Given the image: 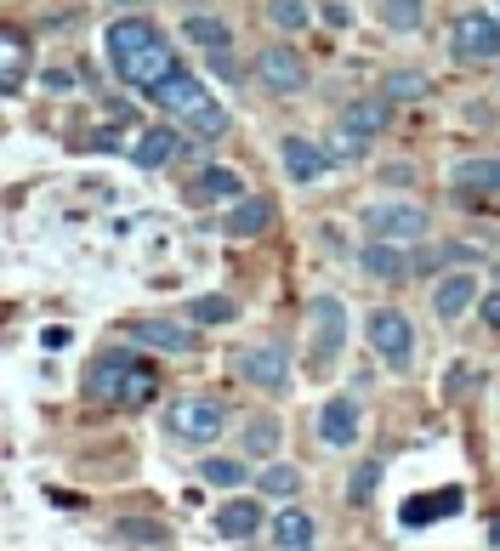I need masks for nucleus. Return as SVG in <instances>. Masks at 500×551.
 <instances>
[{
	"instance_id": "obj_16",
	"label": "nucleus",
	"mask_w": 500,
	"mask_h": 551,
	"mask_svg": "<svg viewBox=\"0 0 500 551\" xmlns=\"http://www.w3.org/2000/svg\"><path fill=\"white\" fill-rule=\"evenodd\" d=\"M216 199H245V182L228 165H205L194 182H188V205H216Z\"/></svg>"
},
{
	"instance_id": "obj_34",
	"label": "nucleus",
	"mask_w": 500,
	"mask_h": 551,
	"mask_svg": "<svg viewBox=\"0 0 500 551\" xmlns=\"http://www.w3.org/2000/svg\"><path fill=\"white\" fill-rule=\"evenodd\" d=\"M375 483H381V461H364L353 472V483H347V500H353V506H364V500L375 495Z\"/></svg>"
},
{
	"instance_id": "obj_13",
	"label": "nucleus",
	"mask_w": 500,
	"mask_h": 551,
	"mask_svg": "<svg viewBox=\"0 0 500 551\" xmlns=\"http://www.w3.org/2000/svg\"><path fill=\"white\" fill-rule=\"evenodd\" d=\"M410 256H404V245L398 239H370V245L358 250V273H370V279H410Z\"/></svg>"
},
{
	"instance_id": "obj_26",
	"label": "nucleus",
	"mask_w": 500,
	"mask_h": 551,
	"mask_svg": "<svg viewBox=\"0 0 500 551\" xmlns=\"http://www.w3.org/2000/svg\"><path fill=\"white\" fill-rule=\"evenodd\" d=\"M114 534H120V540H148V546H165V540H171V529L154 523V517H120Z\"/></svg>"
},
{
	"instance_id": "obj_38",
	"label": "nucleus",
	"mask_w": 500,
	"mask_h": 551,
	"mask_svg": "<svg viewBox=\"0 0 500 551\" xmlns=\"http://www.w3.org/2000/svg\"><path fill=\"white\" fill-rule=\"evenodd\" d=\"M40 80H46V86H52V91H69V86H74V74H69V69H46V74H40Z\"/></svg>"
},
{
	"instance_id": "obj_41",
	"label": "nucleus",
	"mask_w": 500,
	"mask_h": 551,
	"mask_svg": "<svg viewBox=\"0 0 500 551\" xmlns=\"http://www.w3.org/2000/svg\"><path fill=\"white\" fill-rule=\"evenodd\" d=\"M489 540H495V546H500V517H495V523H489Z\"/></svg>"
},
{
	"instance_id": "obj_33",
	"label": "nucleus",
	"mask_w": 500,
	"mask_h": 551,
	"mask_svg": "<svg viewBox=\"0 0 500 551\" xmlns=\"http://www.w3.org/2000/svg\"><path fill=\"white\" fill-rule=\"evenodd\" d=\"M387 97L393 103H415V97H427V74H387Z\"/></svg>"
},
{
	"instance_id": "obj_42",
	"label": "nucleus",
	"mask_w": 500,
	"mask_h": 551,
	"mask_svg": "<svg viewBox=\"0 0 500 551\" xmlns=\"http://www.w3.org/2000/svg\"><path fill=\"white\" fill-rule=\"evenodd\" d=\"M495 279H500V267H495Z\"/></svg>"
},
{
	"instance_id": "obj_28",
	"label": "nucleus",
	"mask_w": 500,
	"mask_h": 551,
	"mask_svg": "<svg viewBox=\"0 0 500 551\" xmlns=\"http://www.w3.org/2000/svg\"><path fill=\"white\" fill-rule=\"evenodd\" d=\"M233 313H239V307H233L228 296H194V302H188V319L194 324H233Z\"/></svg>"
},
{
	"instance_id": "obj_19",
	"label": "nucleus",
	"mask_w": 500,
	"mask_h": 551,
	"mask_svg": "<svg viewBox=\"0 0 500 551\" xmlns=\"http://www.w3.org/2000/svg\"><path fill=\"white\" fill-rule=\"evenodd\" d=\"M177 148H182V137L171 125H148V131H137V143H131V160L143 165V171H160Z\"/></svg>"
},
{
	"instance_id": "obj_5",
	"label": "nucleus",
	"mask_w": 500,
	"mask_h": 551,
	"mask_svg": "<svg viewBox=\"0 0 500 551\" xmlns=\"http://www.w3.org/2000/svg\"><path fill=\"white\" fill-rule=\"evenodd\" d=\"M228 421H233V409L222 404V398H182V404L171 409V432H177V438H194V444L222 438Z\"/></svg>"
},
{
	"instance_id": "obj_43",
	"label": "nucleus",
	"mask_w": 500,
	"mask_h": 551,
	"mask_svg": "<svg viewBox=\"0 0 500 551\" xmlns=\"http://www.w3.org/2000/svg\"><path fill=\"white\" fill-rule=\"evenodd\" d=\"M495 6H500V0H495Z\"/></svg>"
},
{
	"instance_id": "obj_15",
	"label": "nucleus",
	"mask_w": 500,
	"mask_h": 551,
	"mask_svg": "<svg viewBox=\"0 0 500 551\" xmlns=\"http://www.w3.org/2000/svg\"><path fill=\"white\" fill-rule=\"evenodd\" d=\"M358 404L353 398H330V404L319 409V438L324 444H336V449H353L358 444Z\"/></svg>"
},
{
	"instance_id": "obj_29",
	"label": "nucleus",
	"mask_w": 500,
	"mask_h": 551,
	"mask_svg": "<svg viewBox=\"0 0 500 551\" xmlns=\"http://www.w3.org/2000/svg\"><path fill=\"white\" fill-rule=\"evenodd\" d=\"M296 489H302V472H296V466L273 461L268 472H262V495H279V500H290Z\"/></svg>"
},
{
	"instance_id": "obj_37",
	"label": "nucleus",
	"mask_w": 500,
	"mask_h": 551,
	"mask_svg": "<svg viewBox=\"0 0 500 551\" xmlns=\"http://www.w3.org/2000/svg\"><path fill=\"white\" fill-rule=\"evenodd\" d=\"M483 324L500 336V290H495V296H483Z\"/></svg>"
},
{
	"instance_id": "obj_39",
	"label": "nucleus",
	"mask_w": 500,
	"mask_h": 551,
	"mask_svg": "<svg viewBox=\"0 0 500 551\" xmlns=\"http://www.w3.org/2000/svg\"><path fill=\"white\" fill-rule=\"evenodd\" d=\"M347 18H353V12H347L341 0H324V23H336V29H341V23H347Z\"/></svg>"
},
{
	"instance_id": "obj_21",
	"label": "nucleus",
	"mask_w": 500,
	"mask_h": 551,
	"mask_svg": "<svg viewBox=\"0 0 500 551\" xmlns=\"http://www.w3.org/2000/svg\"><path fill=\"white\" fill-rule=\"evenodd\" d=\"M23 69H29V40L23 29L0 35V91H23Z\"/></svg>"
},
{
	"instance_id": "obj_30",
	"label": "nucleus",
	"mask_w": 500,
	"mask_h": 551,
	"mask_svg": "<svg viewBox=\"0 0 500 551\" xmlns=\"http://www.w3.org/2000/svg\"><path fill=\"white\" fill-rule=\"evenodd\" d=\"M199 478L216 483V489H239V483H245V461H222V455H211V461L199 466Z\"/></svg>"
},
{
	"instance_id": "obj_25",
	"label": "nucleus",
	"mask_w": 500,
	"mask_h": 551,
	"mask_svg": "<svg viewBox=\"0 0 500 551\" xmlns=\"http://www.w3.org/2000/svg\"><path fill=\"white\" fill-rule=\"evenodd\" d=\"M182 35L194 40V46H205V52H222V46H233L228 23H216V18H188V23H182Z\"/></svg>"
},
{
	"instance_id": "obj_22",
	"label": "nucleus",
	"mask_w": 500,
	"mask_h": 551,
	"mask_svg": "<svg viewBox=\"0 0 500 551\" xmlns=\"http://www.w3.org/2000/svg\"><path fill=\"white\" fill-rule=\"evenodd\" d=\"M256 529H262V506H256V500H228V506L216 512V534H222V540H250Z\"/></svg>"
},
{
	"instance_id": "obj_36",
	"label": "nucleus",
	"mask_w": 500,
	"mask_h": 551,
	"mask_svg": "<svg viewBox=\"0 0 500 551\" xmlns=\"http://www.w3.org/2000/svg\"><path fill=\"white\" fill-rule=\"evenodd\" d=\"M205 63H211V74L233 80V46H222V52H205Z\"/></svg>"
},
{
	"instance_id": "obj_32",
	"label": "nucleus",
	"mask_w": 500,
	"mask_h": 551,
	"mask_svg": "<svg viewBox=\"0 0 500 551\" xmlns=\"http://www.w3.org/2000/svg\"><path fill=\"white\" fill-rule=\"evenodd\" d=\"M245 449H250V455H273V449H279V421H273V415H262V421H250V432H245Z\"/></svg>"
},
{
	"instance_id": "obj_20",
	"label": "nucleus",
	"mask_w": 500,
	"mask_h": 551,
	"mask_svg": "<svg viewBox=\"0 0 500 551\" xmlns=\"http://www.w3.org/2000/svg\"><path fill=\"white\" fill-rule=\"evenodd\" d=\"M313 534H319V523L302 512V506H285V512L273 517V546H285V551H307L313 546Z\"/></svg>"
},
{
	"instance_id": "obj_6",
	"label": "nucleus",
	"mask_w": 500,
	"mask_h": 551,
	"mask_svg": "<svg viewBox=\"0 0 500 551\" xmlns=\"http://www.w3.org/2000/svg\"><path fill=\"white\" fill-rule=\"evenodd\" d=\"M449 46H455L461 63H495V57H500V18H495V12H461Z\"/></svg>"
},
{
	"instance_id": "obj_4",
	"label": "nucleus",
	"mask_w": 500,
	"mask_h": 551,
	"mask_svg": "<svg viewBox=\"0 0 500 551\" xmlns=\"http://www.w3.org/2000/svg\"><path fill=\"white\" fill-rule=\"evenodd\" d=\"M364 330H370V347L393 370H410V358H415V330H410V319L398 313V307H375L370 319H364Z\"/></svg>"
},
{
	"instance_id": "obj_17",
	"label": "nucleus",
	"mask_w": 500,
	"mask_h": 551,
	"mask_svg": "<svg viewBox=\"0 0 500 551\" xmlns=\"http://www.w3.org/2000/svg\"><path fill=\"white\" fill-rule=\"evenodd\" d=\"M449 182H455L461 194H489V199H500V160H495V154L461 160L455 171H449Z\"/></svg>"
},
{
	"instance_id": "obj_2",
	"label": "nucleus",
	"mask_w": 500,
	"mask_h": 551,
	"mask_svg": "<svg viewBox=\"0 0 500 551\" xmlns=\"http://www.w3.org/2000/svg\"><path fill=\"white\" fill-rule=\"evenodd\" d=\"M154 392H160V381H154V370H148V358H143V353L108 347V353L91 358V370H86V398H91V404L143 409Z\"/></svg>"
},
{
	"instance_id": "obj_3",
	"label": "nucleus",
	"mask_w": 500,
	"mask_h": 551,
	"mask_svg": "<svg viewBox=\"0 0 500 551\" xmlns=\"http://www.w3.org/2000/svg\"><path fill=\"white\" fill-rule=\"evenodd\" d=\"M341 341H347V307L336 296H313V330H307V370L330 375L341 358Z\"/></svg>"
},
{
	"instance_id": "obj_27",
	"label": "nucleus",
	"mask_w": 500,
	"mask_h": 551,
	"mask_svg": "<svg viewBox=\"0 0 500 551\" xmlns=\"http://www.w3.org/2000/svg\"><path fill=\"white\" fill-rule=\"evenodd\" d=\"M381 18H387V29H421V18H427V6L421 0H381Z\"/></svg>"
},
{
	"instance_id": "obj_18",
	"label": "nucleus",
	"mask_w": 500,
	"mask_h": 551,
	"mask_svg": "<svg viewBox=\"0 0 500 551\" xmlns=\"http://www.w3.org/2000/svg\"><path fill=\"white\" fill-rule=\"evenodd\" d=\"M273 228V205L268 199H233V211L222 216V233L228 239H256V233Z\"/></svg>"
},
{
	"instance_id": "obj_31",
	"label": "nucleus",
	"mask_w": 500,
	"mask_h": 551,
	"mask_svg": "<svg viewBox=\"0 0 500 551\" xmlns=\"http://www.w3.org/2000/svg\"><path fill=\"white\" fill-rule=\"evenodd\" d=\"M188 131H194V143H216V137H228V108L211 103L199 120H188Z\"/></svg>"
},
{
	"instance_id": "obj_11",
	"label": "nucleus",
	"mask_w": 500,
	"mask_h": 551,
	"mask_svg": "<svg viewBox=\"0 0 500 551\" xmlns=\"http://www.w3.org/2000/svg\"><path fill=\"white\" fill-rule=\"evenodd\" d=\"M256 74H262V86L279 91V97H296V91L307 86V63L290 52V46H268L262 63H256Z\"/></svg>"
},
{
	"instance_id": "obj_7",
	"label": "nucleus",
	"mask_w": 500,
	"mask_h": 551,
	"mask_svg": "<svg viewBox=\"0 0 500 551\" xmlns=\"http://www.w3.org/2000/svg\"><path fill=\"white\" fill-rule=\"evenodd\" d=\"M148 97H154V103H160V108H165V114H177V125H188V120H199V114H205V108H211V103H216L211 91L199 86L194 74H182V69H171V74H165V80H160V86L148 91Z\"/></svg>"
},
{
	"instance_id": "obj_1",
	"label": "nucleus",
	"mask_w": 500,
	"mask_h": 551,
	"mask_svg": "<svg viewBox=\"0 0 500 551\" xmlns=\"http://www.w3.org/2000/svg\"><path fill=\"white\" fill-rule=\"evenodd\" d=\"M103 46H108V69L120 74L125 86H137V91H154L165 74L177 69V57H171L165 35L148 18H114L108 23V35H103Z\"/></svg>"
},
{
	"instance_id": "obj_12",
	"label": "nucleus",
	"mask_w": 500,
	"mask_h": 551,
	"mask_svg": "<svg viewBox=\"0 0 500 551\" xmlns=\"http://www.w3.org/2000/svg\"><path fill=\"white\" fill-rule=\"evenodd\" d=\"M387 120H393V97H358V103L341 108V131H347L358 148L370 143V137H381Z\"/></svg>"
},
{
	"instance_id": "obj_35",
	"label": "nucleus",
	"mask_w": 500,
	"mask_h": 551,
	"mask_svg": "<svg viewBox=\"0 0 500 551\" xmlns=\"http://www.w3.org/2000/svg\"><path fill=\"white\" fill-rule=\"evenodd\" d=\"M273 23H279V29H302L307 6H302V0H273Z\"/></svg>"
},
{
	"instance_id": "obj_24",
	"label": "nucleus",
	"mask_w": 500,
	"mask_h": 551,
	"mask_svg": "<svg viewBox=\"0 0 500 551\" xmlns=\"http://www.w3.org/2000/svg\"><path fill=\"white\" fill-rule=\"evenodd\" d=\"M239 370H245L250 387H268V392L285 387V358H279V347H256V353H245Z\"/></svg>"
},
{
	"instance_id": "obj_14",
	"label": "nucleus",
	"mask_w": 500,
	"mask_h": 551,
	"mask_svg": "<svg viewBox=\"0 0 500 551\" xmlns=\"http://www.w3.org/2000/svg\"><path fill=\"white\" fill-rule=\"evenodd\" d=\"M279 154H285L290 182H319L324 171H330V148H319L313 137H285V143H279Z\"/></svg>"
},
{
	"instance_id": "obj_10",
	"label": "nucleus",
	"mask_w": 500,
	"mask_h": 551,
	"mask_svg": "<svg viewBox=\"0 0 500 551\" xmlns=\"http://www.w3.org/2000/svg\"><path fill=\"white\" fill-rule=\"evenodd\" d=\"M466 506L461 489H427V495H410L398 506V529H427V523H444Z\"/></svg>"
},
{
	"instance_id": "obj_9",
	"label": "nucleus",
	"mask_w": 500,
	"mask_h": 551,
	"mask_svg": "<svg viewBox=\"0 0 500 551\" xmlns=\"http://www.w3.org/2000/svg\"><path fill=\"white\" fill-rule=\"evenodd\" d=\"M125 336H131V347H160V353H194L199 347V330L177 319H131Z\"/></svg>"
},
{
	"instance_id": "obj_40",
	"label": "nucleus",
	"mask_w": 500,
	"mask_h": 551,
	"mask_svg": "<svg viewBox=\"0 0 500 551\" xmlns=\"http://www.w3.org/2000/svg\"><path fill=\"white\" fill-rule=\"evenodd\" d=\"M91 148H103V154H114V148H120V131H97V137H91Z\"/></svg>"
},
{
	"instance_id": "obj_8",
	"label": "nucleus",
	"mask_w": 500,
	"mask_h": 551,
	"mask_svg": "<svg viewBox=\"0 0 500 551\" xmlns=\"http://www.w3.org/2000/svg\"><path fill=\"white\" fill-rule=\"evenodd\" d=\"M364 228H370V239L410 245V239L427 233V211H421V205H404V199H387V205H370V211H364Z\"/></svg>"
},
{
	"instance_id": "obj_23",
	"label": "nucleus",
	"mask_w": 500,
	"mask_h": 551,
	"mask_svg": "<svg viewBox=\"0 0 500 551\" xmlns=\"http://www.w3.org/2000/svg\"><path fill=\"white\" fill-rule=\"evenodd\" d=\"M472 296H478V285H472V273H449L444 285L432 290V307H438V319H461L466 307H472Z\"/></svg>"
}]
</instances>
